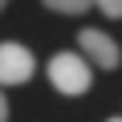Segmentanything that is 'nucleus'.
<instances>
[{"mask_svg": "<svg viewBox=\"0 0 122 122\" xmlns=\"http://www.w3.org/2000/svg\"><path fill=\"white\" fill-rule=\"evenodd\" d=\"M90 61L81 57V53H53V61H49V81H53V90H61V94H86L90 90Z\"/></svg>", "mask_w": 122, "mask_h": 122, "instance_id": "f257e3e1", "label": "nucleus"}, {"mask_svg": "<svg viewBox=\"0 0 122 122\" xmlns=\"http://www.w3.org/2000/svg\"><path fill=\"white\" fill-rule=\"evenodd\" d=\"M33 53L16 41H4L0 45V86H25L33 77Z\"/></svg>", "mask_w": 122, "mask_h": 122, "instance_id": "f03ea898", "label": "nucleus"}, {"mask_svg": "<svg viewBox=\"0 0 122 122\" xmlns=\"http://www.w3.org/2000/svg\"><path fill=\"white\" fill-rule=\"evenodd\" d=\"M77 45H81V53L94 61L98 69H118V61H122L114 37H106L102 29H81V33H77Z\"/></svg>", "mask_w": 122, "mask_h": 122, "instance_id": "7ed1b4c3", "label": "nucleus"}, {"mask_svg": "<svg viewBox=\"0 0 122 122\" xmlns=\"http://www.w3.org/2000/svg\"><path fill=\"white\" fill-rule=\"evenodd\" d=\"M45 8H53V12H65V16H73V12H86L94 0H41Z\"/></svg>", "mask_w": 122, "mask_h": 122, "instance_id": "20e7f679", "label": "nucleus"}, {"mask_svg": "<svg viewBox=\"0 0 122 122\" xmlns=\"http://www.w3.org/2000/svg\"><path fill=\"white\" fill-rule=\"evenodd\" d=\"M94 4L106 12V16H114V20H122V0H94Z\"/></svg>", "mask_w": 122, "mask_h": 122, "instance_id": "39448f33", "label": "nucleus"}, {"mask_svg": "<svg viewBox=\"0 0 122 122\" xmlns=\"http://www.w3.org/2000/svg\"><path fill=\"white\" fill-rule=\"evenodd\" d=\"M0 122H8V98L0 94Z\"/></svg>", "mask_w": 122, "mask_h": 122, "instance_id": "423d86ee", "label": "nucleus"}, {"mask_svg": "<svg viewBox=\"0 0 122 122\" xmlns=\"http://www.w3.org/2000/svg\"><path fill=\"white\" fill-rule=\"evenodd\" d=\"M4 4H8V0H0V8H4Z\"/></svg>", "mask_w": 122, "mask_h": 122, "instance_id": "0eeeda50", "label": "nucleus"}, {"mask_svg": "<svg viewBox=\"0 0 122 122\" xmlns=\"http://www.w3.org/2000/svg\"><path fill=\"white\" fill-rule=\"evenodd\" d=\"M110 122H122V118H110Z\"/></svg>", "mask_w": 122, "mask_h": 122, "instance_id": "6e6552de", "label": "nucleus"}]
</instances>
